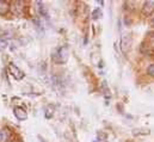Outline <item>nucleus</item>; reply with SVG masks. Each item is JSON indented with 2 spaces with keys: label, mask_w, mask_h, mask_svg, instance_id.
Returning <instances> with one entry per match:
<instances>
[{
  "label": "nucleus",
  "mask_w": 154,
  "mask_h": 142,
  "mask_svg": "<svg viewBox=\"0 0 154 142\" xmlns=\"http://www.w3.org/2000/svg\"><path fill=\"white\" fill-rule=\"evenodd\" d=\"M68 57V49L66 47H61L56 50V55H55V61L59 63H65L67 61Z\"/></svg>",
  "instance_id": "1"
},
{
  "label": "nucleus",
  "mask_w": 154,
  "mask_h": 142,
  "mask_svg": "<svg viewBox=\"0 0 154 142\" xmlns=\"http://www.w3.org/2000/svg\"><path fill=\"white\" fill-rule=\"evenodd\" d=\"M8 71L11 73V75L14 78V79H17V80H20V79H23L24 78V72L20 71L17 66H14L13 63H10L8 65Z\"/></svg>",
  "instance_id": "2"
},
{
  "label": "nucleus",
  "mask_w": 154,
  "mask_h": 142,
  "mask_svg": "<svg viewBox=\"0 0 154 142\" xmlns=\"http://www.w3.org/2000/svg\"><path fill=\"white\" fill-rule=\"evenodd\" d=\"M13 113H14V116H16L19 121H25V119L28 118V113H26V111L20 106L14 107V109H13Z\"/></svg>",
  "instance_id": "3"
},
{
  "label": "nucleus",
  "mask_w": 154,
  "mask_h": 142,
  "mask_svg": "<svg viewBox=\"0 0 154 142\" xmlns=\"http://www.w3.org/2000/svg\"><path fill=\"white\" fill-rule=\"evenodd\" d=\"M131 47V35H125L122 38V50L124 53H128Z\"/></svg>",
  "instance_id": "4"
},
{
  "label": "nucleus",
  "mask_w": 154,
  "mask_h": 142,
  "mask_svg": "<svg viewBox=\"0 0 154 142\" xmlns=\"http://www.w3.org/2000/svg\"><path fill=\"white\" fill-rule=\"evenodd\" d=\"M23 7H24V2H23V1H13L12 4H10V8H11L14 13H17V14L22 13Z\"/></svg>",
  "instance_id": "5"
},
{
  "label": "nucleus",
  "mask_w": 154,
  "mask_h": 142,
  "mask_svg": "<svg viewBox=\"0 0 154 142\" xmlns=\"http://www.w3.org/2000/svg\"><path fill=\"white\" fill-rule=\"evenodd\" d=\"M10 136H11V131L7 128L0 129V142H7L10 140Z\"/></svg>",
  "instance_id": "6"
},
{
  "label": "nucleus",
  "mask_w": 154,
  "mask_h": 142,
  "mask_svg": "<svg viewBox=\"0 0 154 142\" xmlns=\"http://www.w3.org/2000/svg\"><path fill=\"white\" fill-rule=\"evenodd\" d=\"M153 8H154V1H146V2L143 4L142 12H143V14L148 16V14L153 11Z\"/></svg>",
  "instance_id": "7"
},
{
  "label": "nucleus",
  "mask_w": 154,
  "mask_h": 142,
  "mask_svg": "<svg viewBox=\"0 0 154 142\" xmlns=\"http://www.w3.org/2000/svg\"><path fill=\"white\" fill-rule=\"evenodd\" d=\"M8 10H10V4L7 1H0V14L7 13Z\"/></svg>",
  "instance_id": "8"
},
{
  "label": "nucleus",
  "mask_w": 154,
  "mask_h": 142,
  "mask_svg": "<svg viewBox=\"0 0 154 142\" xmlns=\"http://www.w3.org/2000/svg\"><path fill=\"white\" fill-rule=\"evenodd\" d=\"M133 134L134 135H136V136H139V135H148L149 134V130L148 129H135V130H133Z\"/></svg>",
  "instance_id": "9"
},
{
  "label": "nucleus",
  "mask_w": 154,
  "mask_h": 142,
  "mask_svg": "<svg viewBox=\"0 0 154 142\" xmlns=\"http://www.w3.org/2000/svg\"><path fill=\"white\" fill-rule=\"evenodd\" d=\"M100 17H102L100 10H99V8L94 10V12H93V14H92V18H93V19H98V18H100Z\"/></svg>",
  "instance_id": "10"
},
{
  "label": "nucleus",
  "mask_w": 154,
  "mask_h": 142,
  "mask_svg": "<svg viewBox=\"0 0 154 142\" xmlns=\"http://www.w3.org/2000/svg\"><path fill=\"white\" fill-rule=\"evenodd\" d=\"M147 73H148V75H151V76H153L154 78V63L153 65H149V66H148V68H147Z\"/></svg>",
  "instance_id": "11"
},
{
  "label": "nucleus",
  "mask_w": 154,
  "mask_h": 142,
  "mask_svg": "<svg viewBox=\"0 0 154 142\" xmlns=\"http://www.w3.org/2000/svg\"><path fill=\"white\" fill-rule=\"evenodd\" d=\"M153 24H154V19H153Z\"/></svg>",
  "instance_id": "12"
}]
</instances>
